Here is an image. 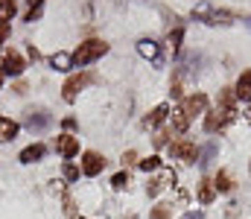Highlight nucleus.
<instances>
[{
	"label": "nucleus",
	"mask_w": 251,
	"mask_h": 219,
	"mask_svg": "<svg viewBox=\"0 0 251 219\" xmlns=\"http://www.w3.org/2000/svg\"><path fill=\"white\" fill-rule=\"evenodd\" d=\"M111 187H114V190H123V187H128V172H117V175L111 178Z\"/></svg>",
	"instance_id": "obj_27"
},
{
	"label": "nucleus",
	"mask_w": 251,
	"mask_h": 219,
	"mask_svg": "<svg viewBox=\"0 0 251 219\" xmlns=\"http://www.w3.org/2000/svg\"><path fill=\"white\" fill-rule=\"evenodd\" d=\"M29 59H32V62H38V59H41V53H38V50H35L32 44H29Z\"/></svg>",
	"instance_id": "obj_38"
},
{
	"label": "nucleus",
	"mask_w": 251,
	"mask_h": 219,
	"mask_svg": "<svg viewBox=\"0 0 251 219\" xmlns=\"http://www.w3.org/2000/svg\"><path fill=\"white\" fill-rule=\"evenodd\" d=\"M15 12H18V0H0V21H12L15 18Z\"/></svg>",
	"instance_id": "obj_21"
},
{
	"label": "nucleus",
	"mask_w": 251,
	"mask_h": 219,
	"mask_svg": "<svg viewBox=\"0 0 251 219\" xmlns=\"http://www.w3.org/2000/svg\"><path fill=\"white\" fill-rule=\"evenodd\" d=\"M47 155V146L44 144H32V146H26L24 152H21V164H35V161H41Z\"/></svg>",
	"instance_id": "obj_18"
},
{
	"label": "nucleus",
	"mask_w": 251,
	"mask_h": 219,
	"mask_svg": "<svg viewBox=\"0 0 251 219\" xmlns=\"http://www.w3.org/2000/svg\"><path fill=\"white\" fill-rule=\"evenodd\" d=\"M137 164H140L143 172H155V170H161V158H158V155H152V158H146V161H137Z\"/></svg>",
	"instance_id": "obj_25"
},
{
	"label": "nucleus",
	"mask_w": 251,
	"mask_h": 219,
	"mask_svg": "<svg viewBox=\"0 0 251 219\" xmlns=\"http://www.w3.org/2000/svg\"><path fill=\"white\" fill-rule=\"evenodd\" d=\"M234 184H237V181H234V175H231L228 170H219V172H216V178H213L216 193H231V190H234Z\"/></svg>",
	"instance_id": "obj_20"
},
{
	"label": "nucleus",
	"mask_w": 251,
	"mask_h": 219,
	"mask_svg": "<svg viewBox=\"0 0 251 219\" xmlns=\"http://www.w3.org/2000/svg\"><path fill=\"white\" fill-rule=\"evenodd\" d=\"M167 138H170V135H167V129H158V132H155V138H152V144H155V146H167Z\"/></svg>",
	"instance_id": "obj_30"
},
{
	"label": "nucleus",
	"mask_w": 251,
	"mask_h": 219,
	"mask_svg": "<svg viewBox=\"0 0 251 219\" xmlns=\"http://www.w3.org/2000/svg\"><path fill=\"white\" fill-rule=\"evenodd\" d=\"M246 117H249V123H251V108H249V111H246Z\"/></svg>",
	"instance_id": "obj_41"
},
{
	"label": "nucleus",
	"mask_w": 251,
	"mask_h": 219,
	"mask_svg": "<svg viewBox=\"0 0 251 219\" xmlns=\"http://www.w3.org/2000/svg\"><path fill=\"white\" fill-rule=\"evenodd\" d=\"M123 161H126V164H134V161H137V152H134V149H128V152L123 155Z\"/></svg>",
	"instance_id": "obj_36"
},
{
	"label": "nucleus",
	"mask_w": 251,
	"mask_h": 219,
	"mask_svg": "<svg viewBox=\"0 0 251 219\" xmlns=\"http://www.w3.org/2000/svg\"><path fill=\"white\" fill-rule=\"evenodd\" d=\"M170 152H173V158L187 161V164H193V161L199 158V149H196V144H193V141H187V138H181V141L170 144Z\"/></svg>",
	"instance_id": "obj_8"
},
{
	"label": "nucleus",
	"mask_w": 251,
	"mask_h": 219,
	"mask_svg": "<svg viewBox=\"0 0 251 219\" xmlns=\"http://www.w3.org/2000/svg\"><path fill=\"white\" fill-rule=\"evenodd\" d=\"M24 126L29 132H47L53 126V114L44 111V108H26L24 111Z\"/></svg>",
	"instance_id": "obj_4"
},
{
	"label": "nucleus",
	"mask_w": 251,
	"mask_h": 219,
	"mask_svg": "<svg viewBox=\"0 0 251 219\" xmlns=\"http://www.w3.org/2000/svg\"><path fill=\"white\" fill-rule=\"evenodd\" d=\"M216 108H222V111H237V94H234V88H222V91H219Z\"/></svg>",
	"instance_id": "obj_19"
},
{
	"label": "nucleus",
	"mask_w": 251,
	"mask_h": 219,
	"mask_svg": "<svg viewBox=\"0 0 251 219\" xmlns=\"http://www.w3.org/2000/svg\"><path fill=\"white\" fill-rule=\"evenodd\" d=\"M32 3H41V0H29V6H32Z\"/></svg>",
	"instance_id": "obj_42"
},
{
	"label": "nucleus",
	"mask_w": 251,
	"mask_h": 219,
	"mask_svg": "<svg viewBox=\"0 0 251 219\" xmlns=\"http://www.w3.org/2000/svg\"><path fill=\"white\" fill-rule=\"evenodd\" d=\"M178 219H204V214L201 211H187L184 217H178Z\"/></svg>",
	"instance_id": "obj_34"
},
{
	"label": "nucleus",
	"mask_w": 251,
	"mask_h": 219,
	"mask_svg": "<svg viewBox=\"0 0 251 219\" xmlns=\"http://www.w3.org/2000/svg\"><path fill=\"white\" fill-rule=\"evenodd\" d=\"M137 53H140L143 59L161 65V44H158L155 38H140V41H137Z\"/></svg>",
	"instance_id": "obj_11"
},
{
	"label": "nucleus",
	"mask_w": 251,
	"mask_h": 219,
	"mask_svg": "<svg viewBox=\"0 0 251 219\" xmlns=\"http://www.w3.org/2000/svg\"><path fill=\"white\" fill-rule=\"evenodd\" d=\"M41 15H44V0H41V3H32V6L26 9V15H24V21H26V24H32V21H38Z\"/></svg>",
	"instance_id": "obj_24"
},
{
	"label": "nucleus",
	"mask_w": 251,
	"mask_h": 219,
	"mask_svg": "<svg viewBox=\"0 0 251 219\" xmlns=\"http://www.w3.org/2000/svg\"><path fill=\"white\" fill-rule=\"evenodd\" d=\"M161 190H164V184H161V178H152V181L146 184V196H152V199H155V196H158Z\"/></svg>",
	"instance_id": "obj_28"
},
{
	"label": "nucleus",
	"mask_w": 251,
	"mask_h": 219,
	"mask_svg": "<svg viewBox=\"0 0 251 219\" xmlns=\"http://www.w3.org/2000/svg\"><path fill=\"white\" fill-rule=\"evenodd\" d=\"M47 62H50V68H53V71L67 73L70 68H73V53H64V50H59V53H53Z\"/></svg>",
	"instance_id": "obj_13"
},
{
	"label": "nucleus",
	"mask_w": 251,
	"mask_h": 219,
	"mask_svg": "<svg viewBox=\"0 0 251 219\" xmlns=\"http://www.w3.org/2000/svg\"><path fill=\"white\" fill-rule=\"evenodd\" d=\"M234 117H237V111H222V108L207 111L204 114V132H222L228 123H234Z\"/></svg>",
	"instance_id": "obj_6"
},
{
	"label": "nucleus",
	"mask_w": 251,
	"mask_h": 219,
	"mask_svg": "<svg viewBox=\"0 0 251 219\" xmlns=\"http://www.w3.org/2000/svg\"><path fill=\"white\" fill-rule=\"evenodd\" d=\"M56 152L62 155L64 161L76 158V155H79V138H76V135H67V132L59 135V138H56Z\"/></svg>",
	"instance_id": "obj_9"
},
{
	"label": "nucleus",
	"mask_w": 251,
	"mask_h": 219,
	"mask_svg": "<svg viewBox=\"0 0 251 219\" xmlns=\"http://www.w3.org/2000/svg\"><path fill=\"white\" fill-rule=\"evenodd\" d=\"M62 126L67 129V135H70V132L76 129V120H73V117H64V123H62Z\"/></svg>",
	"instance_id": "obj_35"
},
{
	"label": "nucleus",
	"mask_w": 251,
	"mask_h": 219,
	"mask_svg": "<svg viewBox=\"0 0 251 219\" xmlns=\"http://www.w3.org/2000/svg\"><path fill=\"white\" fill-rule=\"evenodd\" d=\"M243 24H246V26L251 29V15H246V18H243Z\"/></svg>",
	"instance_id": "obj_40"
},
{
	"label": "nucleus",
	"mask_w": 251,
	"mask_h": 219,
	"mask_svg": "<svg viewBox=\"0 0 251 219\" xmlns=\"http://www.w3.org/2000/svg\"><path fill=\"white\" fill-rule=\"evenodd\" d=\"M105 164H108V161H105L100 152L88 149V152H82V167H79V170H82V175H88V178H97V175L105 170Z\"/></svg>",
	"instance_id": "obj_5"
},
{
	"label": "nucleus",
	"mask_w": 251,
	"mask_h": 219,
	"mask_svg": "<svg viewBox=\"0 0 251 219\" xmlns=\"http://www.w3.org/2000/svg\"><path fill=\"white\" fill-rule=\"evenodd\" d=\"M216 155H219V144H216V141H207V144L199 149V158H196V164H199V167H210Z\"/></svg>",
	"instance_id": "obj_14"
},
{
	"label": "nucleus",
	"mask_w": 251,
	"mask_h": 219,
	"mask_svg": "<svg viewBox=\"0 0 251 219\" xmlns=\"http://www.w3.org/2000/svg\"><path fill=\"white\" fill-rule=\"evenodd\" d=\"M18 123L15 120H9V117H0V144H12L15 138H18Z\"/></svg>",
	"instance_id": "obj_17"
},
{
	"label": "nucleus",
	"mask_w": 251,
	"mask_h": 219,
	"mask_svg": "<svg viewBox=\"0 0 251 219\" xmlns=\"http://www.w3.org/2000/svg\"><path fill=\"white\" fill-rule=\"evenodd\" d=\"M196 199H199L201 205H210V202L216 199V187H213V181L201 178V181L196 184Z\"/></svg>",
	"instance_id": "obj_15"
},
{
	"label": "nucleus",
	"mask_w": 251,
	"mask_h": 219,
	"mask_svg": "<svg viewBox=\"0 0 251 219\" xmlns=\"http://www.w3.org/2000/svg\"><path fill=\"white\" fill-rule=\"evenodd\" d=\"M161 184H176V172L164 170V172H161Z\"/></svg>",
	"instance_id": "obj_32"
},
{
	"label": "nucleus",
	"mask_w": 251,
	"mask_h": 219,
	"mask_svg": "<svg viewBox=\"0 0 251 219\" xmlns=\"http://www.w3.org/2000/svg\"><path fill=\"white\" fill-rule=\"evenodd\" d=\"M170 94H173V97H184V91H181V79H178V76L173 79V85H170Z\"/></svg>",
	"instance_id": "obj_31"
},
{
	"label": "nucleus",
	"mask_w": 251,
	"mask_h": 219,
	"mask_svg": "<svg viewBox=\"0 0 251 219\" xmlns=\"http://www.w3.org/2000/svg\"><path fill=\"white\" fill-rule=\"evenodd\" d=\"M64 211L73 217V199H70V196H64Z\"/></svg>",
	"instance_id": "obj_37"
},
{
	"label": "nucleus",
	"mask_w": 251,
	"mask_h": 219,
	"mask_svg": "<svg viewBox=\"0 0 251 219\" xmlns=\"http://www.w3.org/2000/svg\"><path fill=\"white\" fill-rule=\"evenodd\" d=\"M6 38H9V24H6V21H0V47L6 44Z\"/></svg>",
	"instance_id": "obj_33"
},
{
	"label": "nucleus",
	"mask_w": 251,
	"mask_h": 219,
	"mask_svg": "<svg viewBox=\"0 0 251 219\" xmlns=\"http://www.w3.org/2000/svg\"><path fill=\"white\" fill-rule=\"evenodd\" d=\"M167 117H170V105H167V102H161V105H155V108L146 114L143 126H146V129H158V126H161Z\"/></svg>",
	"instance_id": "obj_12"
},
{
	"label": "nucleus",
	"mask_w": 251,
	"mask_h": 219,
	"mask_svg": "<svg viewBox=\"0 0 251 219\" xmlns=\"http://www.w3.org/2000/svg\"><path fill=\"white\" fill-rule=\"evenodd\" d=\"M234 94H237V99H240V102H251V71L240 73V79H237V88H234Z\"/></svg>",
	"instance_id": "obj_16"
},
{
	"label": "nucleus",
	"mask_w": 251,
	"mask_h": 219,
	"mask_svg": "<svg viewBox=\"0 0 251 219\" xmlns=\"http://www.w3.org/2000/svg\"><path fill=\"white\" fill-rule=\"evenodd\" d=\"M0 88H3V73H0Z\"/></svg>",
	"instance_id": "obj_43"
},
{
	"label": "nucleus",
	"mask_w": 251,
	"mask_h": 219,
	"mask_svg": "<svg viewBox=\"0 0 251 219\" xmlns=\"http://www.w3.org/2000/svg\"><path fill=\"white\" fill-rule=\"evenodd\" d=\"M181 38H184V29H181V26L170 29V35H167V44H170V50H173V53H178V47H181Z\"/></svg>",
	"instance_id": "obj_23"
},
{
	"label": "nucleus",
	"mask_w": 251,
	"mask_h": 219,
	"mask_svg": "<svg viewBox=\"0 0 251 219\" xmlns=\"http://www.w3.org/2000/svg\"><path fill=\"white\" fill-rule=\"evenodd\" d=\"M181 108H184V114H187L190 120L193 117H201V114H207V97L204 94H190Z\"/></svg>",
	"instance_id": "obj_10"
},
{
	"label": "nucleus",
	"mask_w": 251,
	"mask_h": 219,
	"mask_svg": "<svg viewBox=\"0 0 251 219\" xmlns=\"http://www.w3.org/2000/svg\"><path fill=\"white\" fill-rule=\"evenodd\" d=\"M173 129H176V132H187L190 129V117L184 114V108L173 111Z\"/></svg>",
	"instance_id": "obj_22"
},
{
	"label": "nucleus",
	"mask_w": 251,
	"mask_h": 219,
	"mask_svg": "<svg viewBox=\"0 0 251 219\" xmlns=\"http://www.w3.org/2000/svg\"><path fill=\"white\" fill-rule=\"evenodd\" d=\"M193 18H199L201 24H210V26H228V24H234V15H231L228 9H216L210 0H201V3H196V9H193Z\"/></svg>",
	"instance_id": "obj_2"
},
{
	"label": "nucleus",
	"mask_w": 251,
	"mask_h": 219,
	"mask_svg": "<svg viewBox=\"0 0 251 219\" xmlns=\"http://www.w3.org/2000/svg\"><path fill=\"white\" fill-rule=\"evenodd\" d=\"M15 94H26V82H18L15 85Z\"/></svg>",
	"instance_id": "obj_39"
},
{
	"label": "nucleus",
	"mask_w": 251,
	"mask_h": 219,
	"mask_svg": "<svg viewBox=\"0 0 251 219\" xmlns=\"http://www.w3.org/2000/svg\"><path fill=\"white\" fill-rule=\"evenodd\" d=\"M24 71H26L24 56H21L18 50H6V53H3V62H0V73H3V76H21Z\"/></svg>",
	"instance_id": "obj_7"
},
{
	"label": "nucleus",
	"mask_w": 251,
	"mask_h": 219,
	"mask_svg": "<svg viewBox=\"0 0 251 219\" xmlns=\"http://www.w3.org/2000/svg\"><path fill=\"white\" fill-rule=\"evenodd\" d=\"M105 53H108V44H105L102 38H88L85 44L76 47V53H73V68H88V65H94L97 59H102Z\"/></svg>",
	"instance_id": "obj_1"
},
{
	"label": "nucleus",
	"mask_w": 251,
	"mask_h": 219,
	"mask_svg": "<svg viewBox=\"0 0 251 219\" xmlns=\"http://www.w3.org/2000/svg\"><path fill=\"white\" fill-rule=\"evenodd\" d=\"M170 214H173V211H170V205H155V208H152V214H149V219H170Z\"/></svg>",
	"instance_id": "obj_26"
},
{
	"label": "nucleus",
	"mask_w": 251,
	"mask_h": 219,
	"mask_svg": "<svg viewBox=\"0 0 251 219\" xmlns=\"http://www.w3.org/2000/svg\"><path fill=\"white\" fill-rule=\"evenodd\" d=\"M91 82H97L94 73H76V76H67V82L62 85V99L64 102H73V99L79 97V91H82L85 85H91Z\"/></svg>",
	"instance_id": "obj_3"
},
{
	"label": "nucleus",
	"mask_w": 251,
	"mask_h": 219,
	"mask_svg": "<svg viewBox=\"0 0 251 219\" xmlns=\"http://www.w3.org/2000/svg\"><path fill=\"white\" fill-rule=\"evenodd\" d=\"M62 175L67 178V181H76V178H79V167H73V164H64Z\"/></svg>",
	"instance_id": "obj_29"
}]
</instances>
